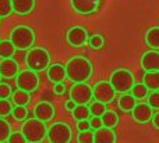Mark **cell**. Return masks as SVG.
<instances>
[{"instance_id":"obj_38","label":"cell","mask_w":159,"mask_h":143,"mask_svg":"<svg viewBox=\"0 0 159 143\" xmlns=\"http://www.w3.org/2000/svg\"><path fill=\"white\" fill-rule=\"evenodd\" d=\"M77 129H78V132H84V131H89V129H91L89 120H84V121H78V122H77Z\"/></svg>"},{"instance_id":"obj_12","label":"cell","mask_w":159,"mask_h":143,"mask_svg":"<svg viewBox=\"0 0 159 143\" xmlns=\"http://www.w3.org/2000/svg\"><path fill=\"white\" fill-rule=\"evenodd\" d=\"M73 10L82 15H89L99 10L101 0H70Z\"/></svg>"},{"instance_id":"obj_14","label":"cell","mask_w":159,"mask_h":143,"mask_svg":"<svg viewBox=\"0 0 159 143\" xmlns=\"http://www.w3.org/2000/svg\"><path fill=\"white\" fill-rule=\"evenodd\" d=\"M133 120L138 124H147L151 122L152 116H154V110L149 107L147 103H137L134 107V110L131 111Z\"/></svg>"},{"instance_id":"obj_32","label":"cell","mask_w":159,"mask_h":143,"mask_svg":"<svg viewBox=\"0 0 159 143\" xmlns=\"http://www.w3.org/2000/svg\"><path fill=\"white\" fill-rule=\"evenodd\" d=\"M88 44H89V46L92 47V49L99 50V49H102V47H103V44H105V39H103V36H102V35H99V33H95V35L89 36Z\"/></svg>"},{"instance_id":"obj_27","label":"cell","mask_w":159,"mask_h":143,"mask_svg":"<svg viewBox=\"0 0 159 143\" xmlns=\"http://www.w3.org/2000/svg\"><path fill=\"white\" fill-rule=\"evenodd\" d=\"M89 107V111H91V117H99L101 118L102 116H103L105 113H106V104H103V103H99V102H91V104L88 106Z\"/></svg>"},{"instance_id":"obj_33","label":"cell","mask_w":159,"mask_h":143,"mask_svg":"<svg viewBox=\"0 0 159 143\" xmlns=\"http://www.w3.org/2000/svg\"><path fill=\"white\" fill-rule=\"evenodd\" d=\"M147 104L152 110H159V90L149 92V95L147 96Z\"/></svg>"},{"instance_id":"obj_31","label":"cell","mask_w":159,"mask_h":143,"mask_svg":"<svg viewBox=\"0 0 159 143\" xmlns=\"http://www.w3.org/2000/svg\"><path fill=\"white\" fill-rule=\"evenodd\" d=\"M11 116H13V118L16 121L24 122L28 117V110H27V107H13Z\"/></svg>"},{"instance_id":"obj_1","label":"cell","mask_w":159,"mask_h":143,"mask_svg":"<svg viewBox=\"0 0 159 143\" xmlns=\"http://www.w3.org/2000/svg\"><path fill=\"white\" fill-rule=\"evenodd\" d=\"M66 77L74 83L87 82L92 77V63L87 57L74 56L67 61L66 65Z\"/></svg>"},{"instance_id":"obj_43","label":"cell","mask_w":159,"mask_h":143,"mask_svg":"<svg viewBox=\"0 0 159 143\" xmlns=\"http://www.w3.org/2000/svg\"><path fill=\"white\" fill-rule=\"evenodd\" d=\"M0 21H2V18H0Z\"/></svg>"},{"instance_id":"obj_15","label":"cell","mask_w":159,"mask_h":143,"mask_svg":"<svg viewBox=\"0 0 159 143\" xmlns=\"http://www.w3.org/2000/svg\"><path fill=\"white\" fill-rule=\"evenodd\" d=\"M20 65L14 58H4L0 61V75L4 79H13L18 75Z\"/></svg>"},{"instance_id":"obj_10","label":"cell","mask_w":159,"mask_h":143,"mask_svg":"<svg viewBox=\"0 0 159 143\" xmlns=\"http://www.w3.org/2000/svg\"><path fill=\"white\" fill-rule=\"evenodd\" d=\"M66 40L73 47H82L88 44L89 40V32L81 25H74L69 28L66 32Z\"/></svg>"},{"instance_id":"obj_2","label":"cell","mask_w":159,"mask_h":143,"mask_svg":"<svg viewBox=\"0 0 159 143\" xmlns=\"http://www.w3.org/2000/svg\"><path fill=\"white\" fill-rule=\"evenodd\" d=\"M10 42L16 50H30L35 43V31L28 25H17L10 32Z\"/></svg>"},{"instance_id":"obj_30","label":"cell","mask_w":159,"mask_h":143,"mask_svg":"<svg viewBox=\"0 0 159 143\" xmlns=\"http://www.w3.org/2000/svg\"><path fill=\"white\" fill-rule=\"evenodd\" d=\"M13 14L11 0H0V18H7Z\"/></svg>"},{"instance_id":"obj_24","label":"cell","mask_w":159,"mask_h":143,"mask_svg":"<svg viewBox=\"0 0 159 143\" xmlns=\"http://www.w3.org/2000/svg\"><path fill=\"white\" fill-rule=\"evenodd\" d=\"M14 54H16V47L13 46V43L10 40L0 42V57H2V60H4V58H13Z\"/></svg>"},{"instance_id":"obj_26","label":"cell","mask_w":159,"mask_h":143,"mask_svg":"<svg viewBox=\"0 0 159 143\" xmlns=\"http://www.w3.org/2000/svg\"><path fill=\"white\" fill-rule=\"evenodd\" d=\"M131 95L135 97V100H141V99H147V96L149 95V90L143 82L141 83H134V86L131 88Z\"/></svg>"},{"instance_id":"obj_4","label":"cell","mask_w":159,"mask_h":143,"mask_svg":"<svg viewBox=\"0 0 159 143\" xmlns=\"http://www.w3.org/2000/svg\"><path fill=\"white\" fill-rule=\"evenodd\" d=\"M25 64L34 72L46 71L50 65V53L45 47H32L25 54Z\"/></svg>"},{"instance_id":"obj_7","label":"cell","mask_w":159,"mask_h":143,"mask_svg":"<svg viewBox=\"0 0 159 143\" xmlns=\"http://www.w3.org/2000/svg\"><path fill=\"white\" fill-rule=\"evenodd\" d=\"M39 83H41V78L36 72L31 71V69H24V71H20L18 75L16 77V86L20 90L28 92V93H32L36 89L39 88Z\"/></svg>"},{"instance_id":"obj_18","label":"cell","mask_w":159,"mask_h":143,"mask_svg":"<svg viewBox=\"0 0 159 143\" xmlns=\"http://www.w3.org/2000/svg\"><path fill=\"white\" fill-rule=\"evenodd\" d=\"M93 143H116L115 131L105 127L93 131Z\"/></svg>"},{"instance_id":"obj_28","label":"cell","mask_w":159,"mask_h":143,"mask_svg":"<svg viewBox=\"0 0 159 143\" xmlns=\"http://www.w3.org/2000/svg\"><path fill=\"white\" fill-rule=\"evenodd\" d=\"M11 135V125L6 118H0V143L7 142L8 136Z\"/></svg>"},{"instance_id":"obj_9","label":"cell","mask_w":159,"mask_h":143,"mask_svg":"<svg viewBox=\"0 0 159 143\" xmlns=\"http://www.w3.org/2000/svg\"><path fill=\"white\" fill-rule=\"evenodd\" d=\"M92 96L95 102L107 104V103L113 102L116 96V90L110 85L109 81H99L92 86Z\"/></svg>"},{"instance_id":"obj_35","label":"cell","mask_w":159,"mask_h":143,"mask_svg":"<svg viewBox=\"0 0 159 143\" xmlns=\"http://www.w3.org/2000/svg\"><path fill=\"white\" fill-rule=\"evenodd\" d=\"M13 95V88L8 83L0 82V99H10Z\"/></svg>"},{"instance_id":"obj_22","label":"cell","mask_w":159,"mask_h":143,"mask_svg":"<svg viewBox=\"0 0 159 143\" xmlns=\"http://www.w3.org/2000/svg\"><path fill=\"white\" fill-rule=\"evenodd\" d=\"M143 83L151 92L159 90V72H145L143 77Z\"/></svg>"},{"instance_id":"obj_6","label":"cell","mask_w":159,"mask_h":143,"mask_svg":"<svg viewBox=\"0 0 159 143\" xmlns=\"http://www.w3.org/2000/svg\"><path fill=\"white\" fill-rule=\"evenodd\" d=\"M49 143H70L73 138L71 127L66 122H53L49 128H48V135H46Z\"/></svg>"},{"instance_id":"obj_17","label":"cell","mask_w":159,"mask_h":143,"mask_svg":"<svg viewBox=\"0 0 159 143\" xmlns=\"http://www.w3.org/2000/svg\"><path fill=\"white\" fill-rule=\"evenodd\" d=\"M13 13L18 15H28L35 8V0H11Z\"/></svg>"},{"instance_id":"obj_8","label":"cell","mask_w":159,"mask_h":143,"mask_svg":"<svg viewBox=\"0 0 159 143\" xmlns=\"http://www.w3.org/2000/svg\"><path fill=\"white\" fill-rule=\"evenodd\" d=\"M70 99L74 100L77 106H88L93 100L92 96V86L88 85L87 82L82 83H74L70 88Z\"/></svg>"},{"instance_id":"obj_5","label":"cell","mask_w":159,"mask_h":143,"mask_svg":"<svg viewBox=\"0 0 159 143\" xmlns=\"http://www.w3.org/2000/svg\"><path fill=\"white\" fill-rule=\"evenodd\" d=\"M109 82L113 86V89L116 90V93H129L131 90V88L134 86L135 79L134 75L130 69L127 68H117L110 74L109 77Z\"/></svg>"},{"instance_id":"obj_13","label":"cell","mask_w":159,"mask_h":143,"mask_svg":"<svg viewBox=\"0 0 159 143\" xmlns=\"http://www.w3.org/2000/svg\"><path fill=\"white\" fill-rule=\"evenodd\" d=\"M141 67L145 72H159V50H148L144 53Z\"/></svg>"},{"instance_id":"obj_16","label":"cell","mask_w":159,"mask_h":143,"mask_svg":"<svg viewBox=\"0 0 159 143\" xmlns=\"http://www.w3.org/2000/svg\"><path fill=\"white\" fill-rule=\"evenodd\" d=\"M46 75H48V79L55 85V83H60L66 79V67L60 63H55V64H50L49 68L46 69Z\"/></svg>"},{"instance_id":"obj_36","label":"cell","mask_w":159,"mask_h":143,"mask_svg":"<svg viewBox=\"0 0 159 143\" xmlns=\"http://www.w3.org/2000/svg\"><path fill=\"white\" fill-rule=\"evenodd\" d=\"M7 143H27V141L22 136V133L17 131V132H11V135L7 139Z\"/></svg>"},{"instance_id":"obj_37","label":"cell","mask_w":159,"mask_h":143,"mask_svg":"<svg viewBox=\"0 0 159 143\" xmlns=\"http://www.w3.org/2000/svg\"><path fill=\"white\" fill-rule=\"evenodd\" d=\"M89 125H91V131H96L99 128H102V120L99 117H91L89 118Z\"/></svg>"},{"instance_id":"obj_11","label":"cell","mask_w":159,"mask_h":143,"mask_svg":"<svg viewBox=\"0 0 159 143\" xmlns=\"http://www.w3.org/2000/svg\"><path fill=\"white\" fill-rule=\"evenodd\" d=\"M53 117H55V106L50 102L42 100L38 104H35V108H34V118H36L46 124V122L52 121Z\"/></svg>"},{"instance_id":"obj_25","label":"cell","mask_w":159,"mask_h":143,"mask_svg":"<svg viewBox=\"0 0 159 143\" xmlns=\"http://www.w3.org/2000/svg\"><path fill=\"white\" fill-rule=\"evenodd\" d=\"M71 116L75 121H84V120L91 118V111L88 106H77L74 110L71 111Z\"/></svg>"},{"instance_id":"obj_21","label":"cell","mask_w":159,"mask_h":143,"mask_svg":"<svg viewBox=\"0 0 159 143\" xmlns=\"http://www.w3.org/2000/svg\"><path fill=\"white\" fill-rule=\"evenodd\" d=\"M145 43L151 50H159V27H152L145 32Z\"/></svg>"},{"instance_id":"obj_3","label":"cell","mask_w":159,"mask_h":143,"mask_svg":"<svg viewBox=\"0 0 159 143\" xmlns=\"http://www.w3.org/2000/svg\"><path fill=\"white\" fill-rule=\"evenodd\" d=\"M20 132L22 133L27 143H42L46 139L48 127L45 122L36 118H27L22 122Z\"/></svg>"},{"instance_id":"obj_41","label":"cell","mask_w":159,"mask_h":143,"mask_svg":"<svg viewBox=\"0 0 159 143\" xmlns=\"http://www.w3.org/2000/svg\"><path fill=\"white\" fill-rule=\"evenodd\" d=\"M152 125H154L155 129L159 131V111H157V113H154V116H152V120H151Z\"/></svg>"},{"instance_id":"obj_29","label":"cell","mask_w":159,"mask_h":143,"mask_svg":"<svg viewBox=\"0 0 159 143\" xmlns=\"http://www.w3.org/2000/svg\"><path fill=\"white\" fill-rule=\"evenodd\" d=\"M13 107L14 106L10 99H0V118H6V117L11 116Z\"/></svg>"},{"instance_id":"obj_42","label":"cell","mask_w":159,"mask_h":143,"mask_svg":"<svg viewBox=\"0 0 159 143\" xmlns=\"http://www.w3.org/2000/svg\"><path fill=\"white\" fill-rule=\"evenodd\" d=\"M0 82H2V75H0Z\"/></svg>"},{"instance_id":"obj_19","label":"cell","mask_w":159,"mask_h":143,"mask_svg":"<svg viewBox=\"0 0 159 143\" xmlns=\"http://www.w3.org/2000/svg\"><path fill=\"white\" fill-rule=\"evenodd\" d=\"M10 100L14 107H27L31 102V93L20 90V89H16V90L13 92V95H11Z\"/></svg>"},{"instance_id":"obj_34","label":"cell","mask_w":159,"mask_h":143,"mask_svg":"<svg viewBox=\"0 0 159 143\" xmlns=\"http://www.w3.org/2000/svg\"><path fill=\"white\" fill-rule=\"evenodd\" d=\"M77 143H93V132L91 129L84 131V132H78Z\"/></svg>"},{"instance_id":"obj_39","label":"cell","mask_w":159,"mask_h":143,"mask_svg":"<svg viewBox=\"0 0 159 143\" xmlns=\"http://www.w3.org/2000/svg\"><path fill=\"white\" fill-rule=\"evenodd\" d=\"M53 92H55L56 95H63V93H66V85H64L63 82H60V83H55V86H53Z\"/></svg>"},{"instance_id":"obj_20","label":"cell","mask_w":159,"mask_h":143,"mask_svg":"<svg viewBox=\"0 0 159 143\" xmlns=\"http://www.w3.org/2000/svg\"><path fill=\"white\" fill-rule=\"evenodd\" d=\"M135 104H137V100L135 97L133 96L131 93H124V95H120V97L117 99V106L121 111L124 113H131L134 110Z\"/></svg>"},{"instance_id":"obj_23","label":"cell","mask_w":159,"mask_h":143,"mask_svg":"<svg viewBox=\"0 0 159 143\" xmlns=\"http://www.w3.org/2000/svg\"><path fill=\"white\" fill-rule=\"evenodd\" d=\"M101 120H102V127L110 128V129H113V128L119 124L117 113H115V111H112V110H106V113L101 117Z\"/></svg>"},{"instance_id":"obj_40","label":"cell","mask_w":159,"mask_h":143,"mask_svg":"<svg viewBox=\"0 0 159 143\" xmlns=\"http://www.w3.org/2000/svg\"><path fill=\"white\" fill-rule=\"evenodd\" d=\"M75 107H77V103H75L74 100H71V99H67L66 103H64V108H66L67 111H70V113H71Z\"/></svg>"}]
</instances>
